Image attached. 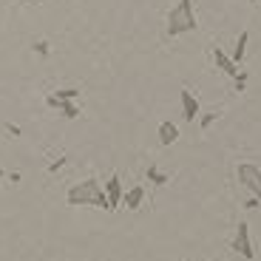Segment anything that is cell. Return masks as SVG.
<instances>
[{
    "instance_id": "cell-1",
    "label": "cell",
    "mask_w": 261,
    "mask_h": 261,
    "mask_svg": "<svg viewBox=\"0 0 261 261\" xmlns=\"http://www.w3.org/2000/svg\"><path fill=\"white\" fill-rule=\"evenodd\" d=\"M65 202L71 204V207H80V204H85V207L111 210L108 193H105V188L97 182V179H85V182L71 185V188H68V193H65Z\"/></svg>"
},
{
    "instance_id": "cell-18",
    "label": "cell",
    "mask_w": 261,
    "mask_h": 261,
    "mask_svg": "<svg viewBox=\"0 0 261 261\" xmlns=\"http://www.w3.org/2000/svg\"><path fill=\"white\" fill-rule=\"evenodd\" d=\"M63 165H65V159H57V162H51V165H48V170H51V173H57V170L63 168Z\"/></svg>"
},
{
    "instance_id": "cell-16",
    "label": "cell",
    "mask_w": 261,
    "mask_h": 261,
    "mask_svg": "<svg viewBox=\"0 0 261 261\" xmlns=\"http://www.w3.org/2000/svg\"><path fill=\"white\" fill-rule=\"evenodd\" d=\"M216 117H219V114H216V111H213V114H204V117L199 119V125H202V130H207L210 125H213V119H216Z\"/></svg>"
},
{
    "instance_id": "cell-10",
    "label": "cell",
    "mask_w": 261,
    "mask_h": 261,
    "mask_svg": "<svg viewBox=\"0 0 261 261\" xmlns=\"http://www.w3.org/2000/svg\"><path fill=\"white\" fill-rule=\"evenodd\" d=\"M142 199H145V188H139V185H137V188H130L128 193L122 196V202H125V207H128V210H137L139 204H142Z\"/></svg>"
},
{
    "instance_id": "cell-4",
    "label": "cell",
    "mask_w": 261,
    "mask_h": 261,
    "mask_svg": "<svg viewBox=\"0 0 261 261\" xmlns=\"http://www.w3.org/2000/svg\"><path fill=\"white\" fill-rule=\"evenodd\" d=\"M233 250L242 258H247V261H253V255H255V250H253V242H250V227L247 224H239V230H236V239H233Z\"/></svg>"
},
{
    "instance_id": "cell-13",
    "label": "cell",
    "mask_w": 261,
    "mask_h": 261,
    "mask_svg": "<svg viewBox=\"0 0 261 261\" xmlns=\"http://www.w3.org/2000/svg\"><path fill=\"white\" fill-rule=\"evenodd\" d=\"M54 97H57V99H77L80 97V88H60Z\"/></svg>"
},
{
    "instance_id": "cell-17",
    "label": "cell",
    "mask_w": 261,
    "mask_h": 261,
    "mask_svg": "<svg viewBox=\"0 0 261 261\" xmlns=\"http://www.w3.org/2000/svg\"><path fill=\"white\" fill-rule=\"evenodd\" d=\"M244 207H247V210H255V207H261V199H255V196H250L247 202H244Z\"/></svg>"
},
{
    "instance_id": "cell-11",
    "label": "cell",
    "mask_w": 261,
    "mask_h": 261,
    "mask_svg": "<svg viewBox=\"0 0 261 261\" xmlns=\"http://www.w3.org/2000/svg\"><path fill=\"white\" fill-rule=\"evenodd\" d=\"M247 40H250V32H242V34H239V40H236V48H233V63L236 65H242L244 51H247Z\"/></svg>"
},
{
    "instance_id": "cell-8",
    "label": "cell",
    "mask_w": 261,
    "mask_h": 261,
    "mask_svg": "<svg viewBox=\"0 0 261 261\" xmlns=\"http://www.w3.org/2000/svg\"><path fill=\"white\" fill-rule=\"evenodd\" d=\"M105 193H108V202H111V210L117 207V204H122V179L119 176H111L108 182H105Z\"/></svg>"
},
{
    "instance_id": "cell-19",
    "label": "cell",
    "mask_w": 261,
    "mask_h": 261,
    "mask_svg": "<svg viewBox=\"0 0 261 261\" xmlns=\"http://www.w3.org/2000/svg\"><path fill=\"white\" fill-rule=\"evenodd\" d=\"M6 130L12 134V137H20V125H12V122H9V125H6Z\"/></svg>"
},
{
    "instance_id": "cell-3",
    "label": "cell",
    "mask_w": 261,
    "mask_h": 261,
    "mask_svg": "<svg viewBox=\"0 0 261 261\" xmlns=\"http://www.w3.org/2000/svg\"><path fill=\"white\" fill-rule=\"evenodd\" d=\"M236 173H239V182H242V188H247L250 196L261 199V168H255V165H250V162H242Z\"/></svg>"
},
{
    "instance_id": "cell-21",
    "label": "cell",
    "mask_w": 261,
    "mask_h": 261,
    "mask_svg": "<svg viewBox=\"0 0 261 261\" xmlns=\"http://www.w3.org/2000/svg\"><path fill=\"white\" fill-rule=\"evenodd\" d=\"M253 3H255V0H253Z\"/></svg>"
},
{
    "instance_id": "cell-15",
    "label": "cell",
    "mask_w": 261,
    "mask_h": 261,
    "mask_svg": "<svg viewBox=\"0 0 261 261\" xmlns=\"http://www.w3.org/2000/svg\"><path fill=\"white\" fill-rule=\"evenodd\" d=\"M34 51H37L40 57H48V43L46 40H37V43H34Z\"/></svg>"
},
{
    "instance_id": "cell-7",
    "label": "cell",
    "mask_w": 261,
    "mask_h": 261,
    "mask_svg": "<svg viewBox=\"0 0 261 261\" xmlns=\"http://www.w3.org/2000/svg\"><path fill=\"white\" fill-rule=\"evenodd\" d=\"M213 60H216V68H222L224 74H227V77H239V65L233 63V57H230V54H224L222 48H216L213 51Z\"/></svg>"
},
{
    "instance_id": "cell-12",
    "label": "cell",
    "mask_w": 261,
    "mask_h": 261,
    "mask_svg": "<svg viewBox=\"0 0 261 261\" xmlns=\"http://www.w3.org/2000/svg\"><path fill=\"white\" fill-rule=\"evenodd\" d=\"M145 176H148V182H153V185H168V182H170V176H168V173H162L156 165H148Z\"/></svg>"
},
{
    "instance_id": "cell-20",
    "label": "cell",
    "mask_w": 261,
    "mask_h": 261,
    "mask_svg": "<svg viewBox=\"0 0 261 261\" xmlns=\"http://www.w3.org/2000/svg\"><path fill=\"white\" fill-rule=\"evenodd\" d=\"M3 176H6V173H3V168H0V179H3Z\"/></svg>"
},
{
    "instance_id": "cell-6",
    "label": "cell",
    "mask_w": 261,
    "mask_h": 261,
    "mask_svg": "<svg viewBox=\"0 0 261 261\" xmlns=\"http://www.w3.org/2000/svg\"><path fill=\"white\" fill-rule=\"evenodd\" d=\"M179 99H182V119H185V122H193V119L199 117V99H196L188 88H182Z\"/></svg>"
},
{
    "instance_id": "cell-9",
    "label": "cell",
    "mask_w": 261,
    "mask_h": 261,
    "mask_svg": "<svg viewBox=\"0 0 261 261\" xmlns=\"http://www.w3.org/2000/svg\"><path fill=\"white\" fill-rule=\"evenodd\" d=\"M176 139H179V128L165 119V122L159 125V142H162V145H173Z\"/></svg>"
},
{
    "instance_id": "cell-2",
    "label": "cell",
    "mask_w": 261,
    "mask_h": 261,
    "mask_svg": "<svg viewBox=\"0 0 261 261\" xmlns=\"http://www.w3.org/2000/svg\"><path fill=\"white\" fill-rule=\"evenodd\" d=\"M196 12L193 0H179L176 6L168 12V37H182V34L196 32Z\"/></svg>"
},
{
    "instance_id": "cell-5",
    "label": "cell",
    "mask_w": 261,
    "mask_h": 261,
    "mask_svg": "<svg viewBox=\"0 0 261 261\" xmlns=\"http://www.w3.org/2000/svg\"><path fill=\"white\" fill-rule=\"evenodd\" d=\"M46 105H48V108H54V111H60L65 119H77L80 117V108L74 105V99H57L54 94H48Z\"/></svg>"
},
{
    "instance_id": "cell-14",
    "label": "cell",
    "mask_w": 261,
    "mask_h": 261,
    "mask_svg": "<svg viewBox=\"0 0 261 261\" xmlns=\"http://www.w3.org/2000/svg\"><path fill=\"white\" fill-rule=\"evenodd\" d=\"M247 88V71H239V77H236V91H244Z\"/></svg>"
}]
</instances>
